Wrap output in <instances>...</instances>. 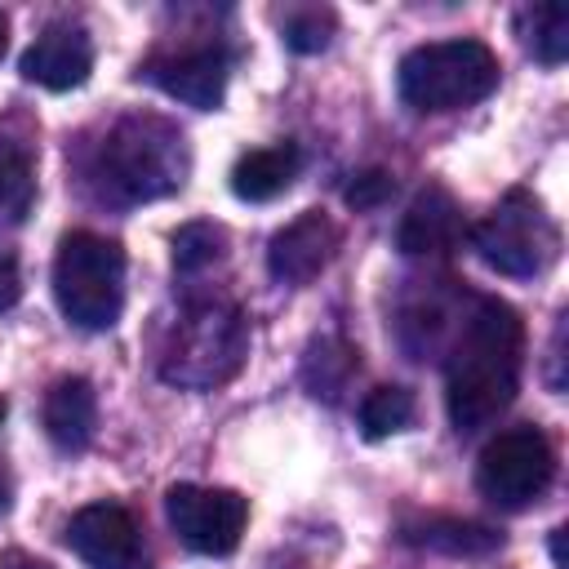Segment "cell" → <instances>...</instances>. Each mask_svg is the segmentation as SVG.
Here are the masks:
<instances>
[{"instance_id": "obj_13", "label": "cell", "mask_w": 569, "mask_h": 569, "mask_svg": "<svg viewBox=\"0 0 569 569\" xmlns=\"http://www.w3.org/2000/svg\"><path fill=\"white\" fill-rule=\"evenodd\" d=\"M462 213L453 204V196L445 187H422L409 204V213L400 218V231H396V244L400 253L409 258H436V253H449L458 240H462Z\"/></svg>"}, {"instance_id": "obj_16", "label": "cell", "mask_w": 569, "mask_h": 569, "mask_svg": "<svg viewBox=\"0 0 569 569\" xmlns=\"http://www.w3.org/2000/svg\"><path fill=\"white\" fill-rule=\"evenodd\" d=\"M520 40L538 62H547V67L565 62V53H569V9L565 4L525 9L520 13Z\"/></svg>"}, {"instance_id": "obj_27", "label": "cell", "mask_w": 569, "mask_h": 569, "mask_svg": "<svg viewBox=\"0 0 569 569\" xmlns=\"http://www.w3.org/2000/svg\"><path fill=\"white\" fill-rule=\"evenodd\" d=\"M0 418H4V400H0Z\"/></svg>"}, {"instance_id": "obj_12", "label": "cell", "mask_w": 569, "mask_h": 569, "mask_svg": "<svg viewBox=\"0 0 569 569\" xmlns=\"http://www.w3.org/2000/svg\"><path fill=\"white\" fill-rule=\"evenodd\" d=\"M89 67H93V44H89V36H84L80 27H71V22L44 27V31L27 44V53H22V80H31V84H40V89H53V93L84 84V80H89Z\"/></svg>"}, {"instance_id": "obj_25", "label": "cell", "mask_w": 569, "mask_h": 569, "mask_svg": "<svg viewBox=\"0 0 569 569\" xmlns=\"http://www.w3.org/2000/svg\"><path fill=\"white\" fill-rule=\"evenodd\" d=\"M9 493H13V489H9V476H4V467H0V516L9 511Z\"/></svg>"}, {"instance_id": "obj_14", "label": "cell", "mask_w": 569, "mask_h": 569, "mask_svg": "<svg viewBox=\"0 0 569 569\" xmlns=\"http://www.w3.org/2000/svg\"><path fill=\"white\" fill-rule=\"evenodd\" d=\"M93 422H98V396L89 378H58L44 391V431L58 449L67 453L84 449L93 436Z\"/></svg>"}, {"instance_id": "obj_23", "label": "cell", "mask_w": 569, "mask_h": 569, "mask_svg": "<svg viewBox=\"0 0 569 569\" xmlns=\"http://www.w3.org/2000/svg\"><path fill=\"white\" fill-rule=\"evenodd\" d=\"M18 298H22V271H18L13 249L0 244V311H9Z\"/></svg>"}, {"instance_id": "obj_18", "label": "cell", "mask_w": 569, "mask_h": 569, "mask_svg": "<svg viewBox=\"0 0 569 569\" xmlns=\"http://www.w3.org/2000/svg\"><path fill=\"white\" fill-rule=\"evenodd\" d=\"M413 422V396L405 387H373L360 405V431L369 440H382V436H396Z\"/></svg>"}, {"instance_id": "obj_4", "label": "cell", "mask_w": 569, "mask_h": 569, "mask_svg": "<svg viewBox=\"0 0 569 569\" xmlns=\"http://www.w3.org/2000/svg\"><path fill=\"white\" fill-rule=\"evenodd\" d=\"M53 298L76 329H111L124 307V249L98 231H71L58 240Z\"/></svg>"}, {"instance_id": "obj_11", "label": "cell", "mask_w": 569, "mask_h": 569, "mask_svg": "<svg viewBox=\"0 0 569 569\" xmlns=\"http://www.w3.org/2000/svg\"><path fill=\"white\" fill-rule=\"evenodd\" d=\"M333 244H338V227L311 209L302 218H293L289 227H280L267 244V271L280 280V284H307L325 271V262L333 258Z\"/></svg>"}, {"instance_id": "obj_10", "label": "cell", "mask_w": 569, "mask_h": 569, "mask_svg": "<svg viewBox=\"0 0 569 569\" xmlns=\"http://www.w3.org/2000/svg\"><path fill=\"white\" fill-rule=\"evenodd\" d=\"M156 89H164L169 98L196 107V111H218L222 93H227V53L218 44H196V49H178V53H160L147 62L142 71Z\"/></svg>"}, {"instance_id": "obj_8", "label": "cell", "mask_w": 569, "mask_h": 569, "mask_svg": "<svg viewBox=\"0 0 569 569\" xmlns=\"http://www.w3.org/2000/svg\"><path fill=\"white\" fill-rule=\"evenodd\" d=\"M164 516L173 533L200 551V556H227L236 551L244 525H249V502L236 489H213V485H173L164 493Z\"/></svg>"}, {"instance_id": "obj_5", "label": "cell", "mask_w": 569, "mask_h": 569, "mask_svg": "<svg viewBox=\"0 0 569 569\" xmlns=\"http://www.w3.org/2000/svg\"><path fill=\"white\" fill-rule=\"evenodd\" d=\"M244 356H249L244 316L231 302H200L173 325L169 347L160 356V378L187 391H209L236 378Z\"/></svg>"}, {"instance_id": "obj_19", "label": "cell", "mask_w": 569, "mask_h": 569, "mask_svg": "<svg viewBox=\"0 0 569 569\" xmlns=\"http://www.w3.org/2000/svg\"><path fill=\"white\" fill-rule=\"evenodd\" d=\"M222 249H227V231L218 222H187L173 236V267L182 276H196V271L213 267L222 258Z\"/></svg>"}, {"instance_id": "obj_22", "label": "cell", "mask_w": 569, "mask_h": 569, "mask_svg": "<svg viewBox=\"0 0 569 569\" xmlns=\"http://www.w3.org/2000/svg\"><path fill=\"white\" fill-rule=\"evenodd\" d=\"M391 191H396L391 173H382V169H369V173H356V178L347 182L342 200H347V204H351L356 213H369V209L387 204V200H391Z\"/></svg>"}, {"instance_id": "obj_2", "label": "cell", "mask_w": 569, "mask_h": 569, "mask_svg": "<svg viewBox=\"0 0 569 569\" xmlns=\"http://www.w3.org/2000/svg\"><path fill=\"white\" fill-rule=\"evenodd\" d=\"M98 187L107 200H160L187 178V142L160 116H124L98 151Z\"/></svg>"}, {"instance_id": "obj_6", "label": "cell", "mask_w": 569, "mask_h": 569, "mask_svg": "<svg viewBox=\"0 0 569 569\" xmlns=\"http://www.w3.org/2000/svg\"><path fill=\"white\" fill-rule=\"evenodd\" d=\"M471 244L485 267L525 280V276H538L551 267L560 236L533 196L511 191L485 222L471 227Z\"/></svg>"}, {"instance_id": "obj_21", "label": "cell", "mask_w": 569, "mask_h": 569, "mask_svg": "<svg viewBox=\"0 0 569 569\" xmlns=\"http://www.w3.org/2000/svg\"><path fill=\"white\" fill-rule=\"evenodd\" d=\"M333 36V13L329 9H298L284 18V44L293 53H320Z\"/></svg>"}, {"instance_id": "obj_26", "label": "cell", "mask_w": 569, "mask_h": 569, "mask_svg": "<svg viewBox=\"0 0 569 569\" xmlns=\"http://www.w3.org/2000/svg\"><path fill=\"white\" fill-rule=\"evenodd\" d=\"M4 49H9V18L0 13V58H4Z\"/></svg>"}, {"instance_id": "obj_20", "label": "cell", "mask_w": 569, "mask_h": 569, "mask_svg": "<svg viewBox=\"0 0 569 569\" xmlns=\"http://www.w3.org/2000/svg\"><path fill=\"white\" fill-rule=\"evenodd\" d=\"M409 542H422V547H445V551H489L498 547V533L485 529V525H467V520H427L422 529H405Z\"/></svg>"}, {"instance_id": "obj_7", "label": "cell", "mask_w": 569, "mask_h": 569, "mask_svg": "<svg viewBox=\"0 0 569 569\" xmlns=\"http://www.w3.org/2000/svg\"><path fill=\"white\" fill-rule=\"evenodd\" d=\"M556 453L538 427H507L498 431L476 462V485L498 507H529L551 485Z\"/></svg>"}, {"instance_id": "obj_24", "label": "cell", "mask_w": 569, "mask_h": 569, "mask_svg": "<svg viewBox=\"0 0 569 569\" xmlns=\"http://www.w3.org/2000/svg\"><path fill=\"white\" fill-rule=\"evenodd\" d=\"M0 569H53V565L40 560V556H31V551H18V547H13V551L0 556Z\"/></svg>"}, {"instance_id": "obj_1", "label": "cell", "mask_w": 569, "mask_h": 569, "mask_svg": "<svg viewBox=\"0 0 569 569\" xmlns=\"http://www.w3.org/2000/svg\"><path fill=\"white\" fill-rule=\"evenodd\" d=\"M520 360H525V325L502 298H480L476 311L462 320L449 378H445V405L449 422L458 431L489 427L520 387Z\"/></svg>"}, {"instance_id": "obj_3", "label": "cell", "mask_w": 569, "mask_h": 569, "mask_svg": "<svg viewBox=\"0 0 569 569\" xmlns=\"http://www.w3.org/2000/svg\"><path fill=\"white\" fill-rule=\"evenodd\" d=\"M396 89L422 116L462 111L498 89V53L485 40H431L400 58Z\"/></svg>"}, {"instance_id": "obj_9", "label": "cell", "mask_w": 569, "mask_h": 569, "mask_svg": "<svg viewBox=\"0 0 569 569\" xmlns=\"http://www.w3.org/2000/svg\"><path fill=\"white\" fill-rule=\"evenodd\" d=\"M67 547L89 569H147L138 520L120 502H89L67 525Z\"/></svg>"}, {"instance_id": "obj_17", "label": "cell", "mask_w": 569, "mask_h": 569, "mask_svg": "<svg viewBox=\"0 0 569 569\" xmlns=\"http://www.w3.org/2000/svg\"><path fill=\"white\" fill-rule=\"evenodd\" d=\"M36 200V164L31 156L0 138V222H22Z\"/></svg>"}, {"instance_id": "obj_15", "label": "cell", "mask_w": 569, "mask_h": 569, "mask_svg": "<svg viewBox=\"0 0 569 569\" xmlns=\"http://www.w3.org/2000/svg\"><path fill=\"white\" fill-rule=\"evenodd\" d=\"M302 156L293 142H276V147H258V151H244L231 169V191L249 204H262V200H276L293 173H298Z\"/></svg>"}]
</instances>
